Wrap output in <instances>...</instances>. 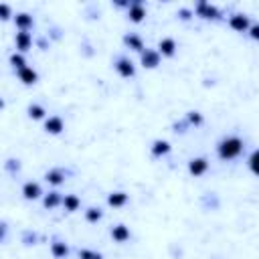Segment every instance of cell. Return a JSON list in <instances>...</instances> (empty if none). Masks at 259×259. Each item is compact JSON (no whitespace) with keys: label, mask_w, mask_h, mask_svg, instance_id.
<instances>
[{"label":"cell","mask_w":259,"mask_h":259,"mask_svg":"<svg viewBox=\"0 0 259 259\" xmlns=\"http://www.w3.org/2000/svg\"><path fill=\"white\" fill-rule=\"evenodd\" d=\"M245 152V140L239 136H225L217 142V156L223 162H231L241 158V154Z\"/></svg>","instance_id":"1"},{"label":"cell","mask_w":259,"mask_h":259,"mask_svg":"<svg viewBox=\"0 0 259 259\" xmlns=\"http://www.w3.org/2000/svg\"><path fill=\"white\" fill-rule=\"evenodd\" d=\"M192 10H194V16H198L202 20H221L223 18L221 8L210 4V2H206V0H198Z\"/></svg>","instance_id":"2"},{"label":"cell","mask_w":259,"mask_h":259,"mask_svg":"<svg viewBox=\"0 0 259 259\" xmlns=\"http://www.w3.org/2000/svg\"><path fill=\"white\" fill-rule=\"evenodd\" d=\"M113 69H115V73H117L119 77H123V79H132V77L136 75V65H134V61H132L130 57H125V55H119V57L113 59Z\"/></svg>","instance_id":"3"},{"label":"cell","mask_w":259,"mask_h":259,"mask_svg":"<svg viewBox=\"0 0 259 259\" xmlns=\"http://www.w3.org/2000/svg\"><path fill=\"white\" fill-rule=\"evenodd\" d=\"M148 16V10L144 6V0H132V6L127 8V20L134 24L144 22V18Z\"/></svg>","instance_id":"4"},{"label":"cell","mask_w":259,"mask_h":259,"mask_svg":"<svg viewBox=\"0 0 259 259\" xmlns=\"http://www.w3.org/2000/svg\"><path fill=\"white\" fill-rule=\"evenodd\" d=\"M251 24H253L251 18H249L247 14H243V12H235V14L229 16V26H231L235 32H249Z\"/></svg>","instance_id":"5"},{"label":"cell","mask_w":259,"mask_h":259,"mask_svg":"<svg viewBox=\"0 0 259 259\" xmlns=\"http://www.w3.org/2000/svg\"><path fill=\"white\" fill-rule=\"evenodd\" d=\"M208 168H210V164H208V158H204V156H196V158H190L188 160V174L190 176H204L206 172H208Z\"/></svg>","instance_id":"6"},{"label":"cell","mask_w":259,"mask_h":259,"mask_svg":"<svg viewBox=\"0 0 259 259\" xmlns=\"http://www.w3.org/2000/svg\"><path fill=\"white\" fill-rule=\"evenodd\" d=\"M160 61H162V55L158 53V49L146 47V51L140 55V65H142L144 69H156V67L160 65Z\"/></svg>","instance_id":"7"},{"label":"cell","mask_w":259,"mask_h":259,"mask_svg":"<svg viewBox=\"0 0 259 259\" xmlns=\"http://www.w3.org/2000/svg\"><path fill=\"white\" fill-rule=\"evenodd\" d=\"M121 40H123V47L130 49V51H134V53H140L142 55L146 51V42H144V38L138 32H125Z\"/></svg>","instance_id":"8"},{"label":"cell","mask_w":259,"mask_h":259,"mask_svg":"<svg viewBox=\"0 0 259 259\" xmlns=\"http://www.w3.org/2000/svg\"><path fill=\"white\" fill-rule=\"evenodd\" d=\"M14 47H16V53H26L32 49V34L28 30H18L14 34Z\"/></svg>","instance_id":"9"},{"label":"cell","mask_w":259,"mask_h":259,"mask_svg":"<svg viewBox=\"0 0 259 259\" xmlns=\"http://www.w3.org/2000/svg\"><path fill=\"white\" fill-rule=\"evenodd\" d=\"M176 51H178V42H176V38H172V36H164V38H160V42H158V53H160L162 57L172 59V57L176 55Z\"/></svg>","instance_id":"10"},{"label":"cell","mask_w":259,"mask_h":259,"mask_svg":"<svg viewBox=\"0 0 259 259\" xmlns=\"http://www.w3.org/2000/svg\"><path fill=\"white\" fill-rule=\"evenodd\" d=\"M45 132L51 134V136H59L65 132V121L61 115H49L45 119Z\"/></svg>","instance_id":"11"},{"label":"cell","mask_w":259,"mask_h":259,"mask_svg":"<svg viewBox=\"0 0 259 259\" xmlns=\"http://www.w3.org/2000/svg\"><path fill=\"white\" fill-rule=\"evenodd\" d=\"M45 180L51 184V186H61L65 180H67V170L61 168V166H55L51 170L45 172Z\"/></svg>","instance_id":"12"},{"label":"cell","mask_w":259,"mask_h":259,"mask_svg":"<svg viewBox=\"0 0 259 259\" xmlns=\"http://www.w3.org/2000/svg\"><path fill=\"white\" fill-rule=\"evenodd\" d=\"M20 192H22V198H24V200H36V198L45 196V192H42L40 184H38V182H32V180L24 182Z\"/></svg>","instance_id":"13"},{"label":"cell","mask_w":259,"mask_h":259,"mask_svg":"<svg viewBox=\"0 0 259 259\" xmlns=\"http://www.w3.org/2000/svg\"><path fill=\"white\" fill-rule=\"evenodd\" d=\"M109 235H111V239H113L115 243H127V241L132 239V231H130V227L123 225V223L113 225L111 231H109Z\"/></svg>","instance_id":"14"},{"label":"cell","mask_w":259,"mask_h":259,"mask_svg":"<svg viewBox=\"0 0 259 259\" xmlns=\"http://www.w3.org/2000/svg\"><path fill=\"white\" fill-rule=\"evenodd\" d=\"M170 150H172L170 142H168V140H162V138L154 140V142H152V146H150V154H152V158L168 156V154H170Z\"/></svg>","instance_id":"15"},{"label":"cell","mask_w":259,"mask_h":259,"mask_svg":"<svg viewBox=\"0 0 259 259\" xmlns=\"http://www.w3.org/2000/svg\"><path fill=\"white\" fill-rule=\"evenodd\" d=\"M14 26H16V30H32V26H34V18H32V14H28V12H16L14 14Z\"/></svg>","instance_id":"16"},{"label":"cell","mask_w":259,"mask_h":259,"mask_svg":"<svg viewBox=\"0 0 259 259\" xmlns=\"http://www.w3.org/2000/svg\"><path fill=\"white\" fill-rule=\"evenodd\" d=\"M42 206H45L47 210H53V208H57V206H63V194H61L59 190H49V192H45V196H42Z\"/></svg>","instance_id":"17"},{"label":"cell","mask_w":259,"mask_h":259,"mask_svg":"<svg viewBox=\"0 0 259 259\" xmlns=\"http://www.w3.org/2000/svg\"><path fill=\"white\" fill-rule=\"evenodd\" d=\"M127 202H130V194L123 192V190H113V192L107 194V204L113 206V208H121Z\"/></svg>","instance_id":"18"},{"label":"cell","mask_w":259,"mask_h":259,"mask_svg":"<svg viewBox=\"0 0 259 259\" xmlns=\"http://www.w3.org/2000/svg\"><path fill=\"white\" fill-rule=\"evenodd\" d=\"M16 77H18V81H20L22 85H26V87H30V85H34V83L38 81V73H36L32 67H24V69L16 71Z\"/></svg>","instance_id":"19"},{"label":"cell","mask_w":259,"mask_h":259,"mask_svg":"<svg viewBox=\"0 0 259 259\" xmlns=\"http://www.w3.org/2000/svg\"><path fill=\"white\" fill-rule=\"evenodd\" d=\"M51 255L55 257V259H65L67 255H69V245L63 241V239H53L51 241Z\"/></svg>","instance_id":"20"},{"label":"cell","mask_w":259,"mask_h":259,"mask_svg":"<svg viewBox=\"0 0 259 259\" xmlns=\"http://www.w3.org/2000/svg\"><path fill=\"white\" fill-rule=\"evenodd\" d=\"M26 113H28V117L34 119V121L47 119V109H45V105H40V103H30V105L26 107Z\"/></svg>","instance_id":"21"},{"label":"cell","mask_w":259,"mask_h":259,"mask_svg":"<svg viewBox=\"0 0 259 259\" xmlns=\"http://www.w3.org/2000/svg\"><path fill=\"white\" fill-rule=\"evenodd\" d=\"M81 206V198L77 194H63V208L67 212H75Z\"/></svg>","instance_id":"22"},{"label":"cell","mask_w":259,"mask_h":259,"mask_svg":"<svg viewBox=\"0 0 259 259\" xmlns=\"http://www.w3.org/2000/svg\"><path fill=\"white\" fill-rule=\"evenodd\" d=\"M101 219H103L101 206H87V210H85V221H87L89 225H95V223H99Z\"/></svg>","instance_id":"23"},{"label":"cell","mask_w":259,"mask_h":259,"mask_svg":"<svg viewBox=\"0 0 259 259\" xmlns=\"http://www.w3.org/2000/svg\"><path fill=\"white\" fill-rule=\"evenodd\" d=\"M186 121L190 123V127L194 125V127H198V125H202L204 123V115L198 111V109H190V111H186Z\"/></svg>","instance_id":"24"},{"label":"cell","mask_w":259,"mask_h":259,"mask_svg":"<svg viewBox=\"0 0 259 259\" xmlns=\"http://www.w3.org/2000/svg\"><path fill=\"white\" fill-rule=\"evenodd\" d=\"M247 166H249L251 174L259 176V148H255V150L249 154V158H247Z\"/></svg>","instance_id":"25"},{"label":"cell","mask_w":259,"mask_h":259,"mask_svg":"<svg viewBox=\"0 0 259 259\" xmlns=\"http://www.w3.org/2000/svg\"><path fill=\"white\" fill-rule=\"evenodd\" d=\"M8 61H10V65H12L14 71H20V69L28 67V65H26V59H24L22 53H12V55L8 57Z\"/></svg>","instance_id":"26"},{"label":"cell","mask_w":259,"mask_h":259,"mask_svg":"<svg viewBox=\"0 0 259 259\" xmlns=\"http://www.w3.org/2000/svg\"><path fill=\"white\" fill-rule=\"evenodd\" d=\"M77 257H79V259H103V255H101L99 251H95V249H87V247L79 249V251H77Z\"/></svg>","instance_id":"27"},{"label":"cell","mask_w":259,"mask_h":259,"mask_svg":"<svg viewBox=\"0 0 259 259\" xmlns=\"http://www.w3.org/2000/svg\"><path fill=\"white\" fill-rule=\"evenodd\" d=\"M4 170L10 172V174H16V172L20 170V160H14V158L6 160V162H4Z\"/></svg>","instance_id":"28"},{"label":"cell","mask_w":259,"mask_h":259,"mask_svg":"<svg viewBox=\"0 0 259 259\" xmlns=\"http://www.w3.org/2000/svg\"><path fill=\"white\" fill-rule=\"evenodd\" d=\"M176 16L180 18V20H184V22H188L192 16H194V10L192 8H186V6H182V8H178V12H176Z\"/></svg>","instance_id":"29"},{"label":"cell","mask_w":259,"mask_h":259,"mask_svg":"<svg viewBox=\"0 0 259 259\" xmlns=\"http://www.w3.org/2000/svg\"><path fill=\"white\" fill-rule=\"evenodd\" d=\"M188 127H190V123L186 121V117H182V119H178V121L172 123V130H174L176 134H184Z\"/></svg>","instance_id":"30"},{"label":"cell","mask_w":259,"mask_h":259,"mask_svg":"<svg viewBox=\"0 0 259 259\" xmlns=\"http://www.w3.org/2000/svg\"><path fill=\"white\" fill-rule=\"evenodd\" d=\"M10 16H14V14H12L10 4L2 2V4H0V18H2V20H10Z\"/></svg>","instance_id":"31"},{"label":"cell","mask_w":259,"mask_h":259,"mask_svg":"<svg viewBox=\"0 0 259 259\" xmlns=\"http://www.w3.org/2000/svg\"><path fill=\"white\" fill-rule=\"evenodd\" d=\"M22 243H24V245H36V235L30 233V231H26V233L22 235Z\"/></svg>","instance_id":"32"},{"label":"cell","mask_w":259,"mask_h":259,"mask_svg":"<svg viewBox=\"0 0 259 259\" xmlns=\"http://www.w3.org/2000/svg\"><path fill=\"white\" fill-rule=\"evenodd\" d=\"M247 34H249V38H253V40H257V42H259V22H253Z\"/></svg>","instance_id":"33"},{"label":"cell","mask_w":259,"mask_h":259,"mask_svg":"<svg viewBox=\"0 0 259 259\" xmlns=\"http://www.w3.org/2000/svg\"><path fill=\"white\" fill-rule=\"evenodd\" d=\"M113 6H115V8H125V10H127V8L132 6V0H113Z\"/></svg>","instance_id":"34"},{"label":"cell","mask_w":259,"mask_h":259,"mask_svg":"<svg viewBox=\"0 0 259 259\" xmlns=\"http://www.w3.org/2000/svg\"><path fill=\"white\" fill-rule=\"evenodd\" d=\"M36 45H38V49H42V51H47V49H49L47 38H38V40H36Z\"/></svg>","instance_id":"35"}]
</instances>
